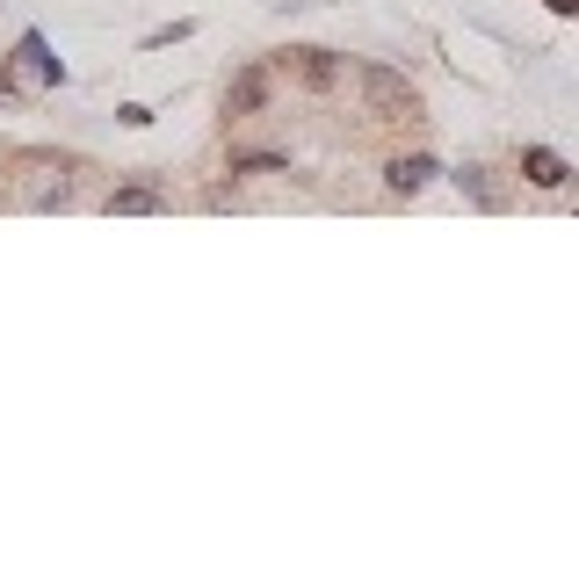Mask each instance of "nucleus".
<instances>
[{"label":"nucleus","mask_w":579,"mask_h":579,"mask_svg":"<svg viewBox=\"0 0 579 579\" xmlns=\"http://www.w3.org/2000/svg\"><path fill=\"white\" fill-rule=\"evenodd\" d=\"M15 58H22V73H30V88H58V80H66V66L52 58V44H44L36 30L15 44Z\"/></svg>","instance_id":"7ed1b4c3"},{"label":"nucleus","mask_w":579,"mask_h":579,"mask_svg":"<svg viewBox=\"0 0 579 579\" xmlns=\"http://www.w3.org/2000/svg\"><path fill=\"white\" fill-rule=\"evenodd\" d=\"M435 175H442V159H435V153H399V159L385 167V181H391L399 196H421Z\"/></svg>","instance_id":"f03ea898"},{"label":"nucleus","mask_w":579,"mask_h":579,"mask_svg":"<svg viewBox=\"0 0 579 579\" xmlns=\"http://www.w3.org/2000/svg\"><path fill=\"white\" fill-rule=\"evenodd\" d=\"M457 189H471L478 203H492V189H486V167H457Z\"/></svg>","instance_id":"1a4fd4ad"},{"label":"nucleus","mask_w":579,"mask_h":579,"mask_svg":"<svg viewBox=\"0 0 579 579\" xmlns=\"http://www.w3.org/2000/svg\"><path fill=\"white\" fill-rule=\"evenodd\" d=\"M355 88H363V109L377 123H421V88L405 73H391L385 58H363L355 66Z\"/></svg>","instance_id":"f257e3e1"},{"label":"nucleus","mask_w":579,"mask_h":579,"mask_svg":"<svg viewBox=\"0 0 579 579\" xmlns=\"http://www.w3.org/2000/svg\"><path fill=\"white\" fill-rule=\"evenodd\" d=\"M522 181H528V189H565V181H572V167H565L550 145H522Z\"/></svg>","instance_id":"20e7f679"},{"label":"nucleus","mask_w":579,"mask_h":579,"mask_svg":"<svg viewBox=\"0 0 579 579\" xmlns=\"http://www.w3.org/2000/svg\"><path fill=\"white\" fill-rule=\"evenodd\" d=\"M544 8L550 15H579V0H544Z\"/></svg>","instance_id":"9d476101"},{"label":"nucleus","mask_w":579,"mask_h":579,"mask_svg":"<svg viewBox=\"0 0 579 579\" xmlns=\"http://www.w3.org/2000/svg\"><path fill=\"white\" fill-rule=\"evenodd\" d=\"M232 175H290L282 153H232Z\"/></svg>","instance_id":"0eeeda50"},{"label":"nucleus","mask_w":579,"mask_h":579,"mask_svg":"<svg viewBox=\"0 0 579 579\" xmlns=\"http://www.w3.org/2000/svg\"><path fill=\"white\" fill-rule=\"evenodd\" d=\"M268 102V66H240V80L225 88V116H254Z\"/></svg>","instance_id":"39448f33"},{"label":"nucleus","mask_w":579,"mask_h":579,"mask_svg":"<svg viewBox=\"0 0 579 579\" xmlns=\"http://www.w3.org/2000/svg\"><path fill=\"white\" fill-rule=\"evenodd\" d=\"M145 211H167V196H159V189H145V181H131V189H116V196H109V218H145Z\"/></svg>","instance_id":"423d86ee"},{"label":"nucleus","mask_w":579,"mask_h":579,"mask_svg":"<svg viewBox=\"0 0 579 579\" xmlns=\"http://www.w3.org/2000/svg\"><path fill=\"white\" fill-rule=\"evenodd\" d=\"M298 66H304V80H312V88H334L341 58H334V52H298Z\"/></svg>","instance_id":"6e6552de"}]
</instances>
